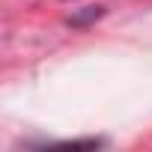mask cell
I'll return each mask as SVG.
<instances>
[{
  "mask_svg": "<svg viewBox=\"0 0 152 152\" xmlns=\"http://www.w3.org/2000/svg\"><path fill=\"white\" fill-rule=\"evenodd\" d=\"M102 12H104V6H84V12H75L69 18V24H84L87 18H99Z\"/></svg>",
  "mask_w": 152,
  "mask_h": 152,
  "instance_id": "6da1fadb",
  "label": "cell"
}]
</instances>
